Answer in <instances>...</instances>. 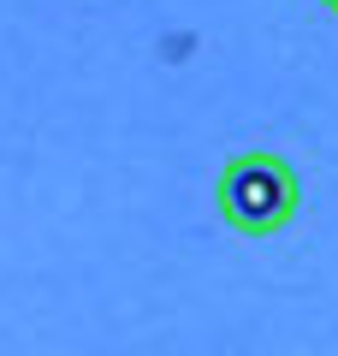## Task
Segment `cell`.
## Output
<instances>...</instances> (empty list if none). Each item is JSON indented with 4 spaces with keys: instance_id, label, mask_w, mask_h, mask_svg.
Segmentation results:
<instances>
[{
    "instance_id": "obj_1",
    "label": "cell",
    "mask_w": 338,
    "mask_h": 356,
    "mask_svg": "<svg viewBox=\"0 0 338 356\" xmlns=\"http://www.w3.org/2000/svg\"><path fill=\"white\" fill-rule=\"evenodd\" d=\"M214 208L232 232L243 238H273L297 220L303 208V184H297V166L285 154H267V149H250V154H232L225 172L214 178Z\"/></svg>"
},
{
    "instance_id": "obj_2",
    "label": "cell",
    "mask_w": 338,
    "mask_h": 356,
    "mask_svg": "<svg viewBox=\"0 0 338 356\" xmlns=\"http://www.w3.org/2000/svg\"><path fill=\"white\" fill-rule=\"evenodd\" d=\"M321 6H326V13H338V0H321Z\"/></svg>"
}]
</instances>
